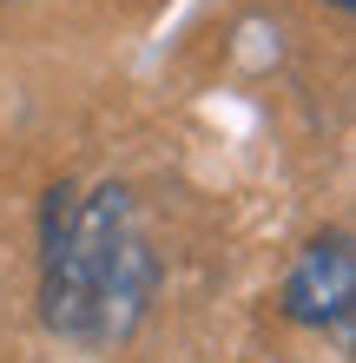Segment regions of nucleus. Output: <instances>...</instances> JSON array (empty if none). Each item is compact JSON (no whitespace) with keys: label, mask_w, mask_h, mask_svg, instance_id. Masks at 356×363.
<instances>
[{"label":"nucleus","mask_w":356,"mask_h":363,"mask_svg":"<svg viewBox=\"0 0 356 363\" xmlns=\"http://www.w3.org/2000/svg\"><path fill=\"white\" fill-rule=\"evenodd\" d=\"M159 291V258L139 231L132 191L73 185L47 191V264H40V317L73 344H125Z\"/></svg>","instance_id":"1"},{"label":"nucleus","mask_w":356,"mask_h":363,"mask_svg":"<svg viewBox=\"0 0 356 363\" xmlns=\"http://www.w3.org/2000/svg\"><path fill=\"white\" fill-rule=\"evenodd\" d=\"M356 311V251L343 231H323L297 251L284 277V317L304 330H343Z\"/></svg>","instance_id":"2"},{"label":"nucleus","mask_w":356,"mask_h":363,"mask_svg":"<svg viewBox=\"0 0 356 363\" xmlns=\"http://www.w3.org/2000/svg\"><path fill=\"white\" fill-rule=\"evenodd\" d=\"M330 7H343V13H350V7H356V0H330Z\"/></svg>","instance_id":"3"}]
</instances>
